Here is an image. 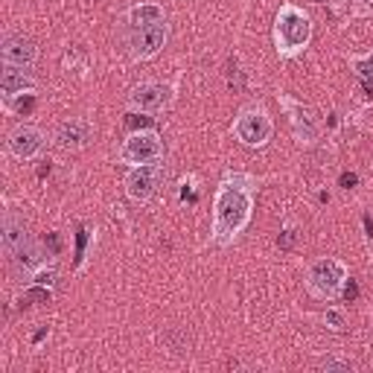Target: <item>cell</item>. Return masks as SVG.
<instances>
[{
    "instance_id": "277c9868",
    "label": "cell",
    "mask_w": 373,
    "mask_h": 373,
    "mask_svg": "<svg viewBox=\"0 0 373 373\" xmlns=\"http://www.w3.org/2000/svg\"><path fill=\"white\" fill-rule=\"evenodd\" d=\"M161 161H164V140L155 129L131 131L123 140L120 152H117V164H123V166H149Z\"/></svg>"
},
{
    "instance_id": "52a82bcc",
    "label": "cell",
    "mask_w": 373,
    "mask_h": 373,
    "mask_svg": "<svg viewBox=\"0 0 373 373\" xmlns=\"http://www.w3.org/2000/svg\"><path fill=\"white\" fill-rule=\"evenodd\" d=\"M166 38H169L166 24L140 27V30H134L131 38H129V53H131L134 62H149V58H155L166 47Z\"/></svg>"
},
{
    "instance_id": "30bf717a",
    "label": "cell",
    "mask_w": 373,
    "mask_h": 373,
    "mask_svg": "<svg viewBox=\"0 0 373 373\" xmlns=\"http://www.w3.org/2000/svg\"><path fill=\"white\" fill-rule=\"evenodd\" d=\"M0 55H4V65L32 67L38 62V44L21 32H12L4 38V44H0Z\"/></svg>"
},
{
    "instance_id": "484cf974",
    "label": "cell",
    "mask_w": 373,
    "mask_h": 373,
    "mask_svg": "<svg viewBox=\"0 0 373 373\" xmlns=\"http://www.w3.org/2000/svg\"><path fill=\"white\" fill-rule=\"evenodd\" d=\"M277 245H280L283 251H289V248L294 245V230H292V228H286V230H280V237H277Z\"/></svg>"
},
{
    "instance_id": "d4e9b609",
    "label": "cell",
    "mask_w": 373,
    "mask_h": 373,
    "mask_svg": "<svg viewBox=\"0 0 373 373\" xmlns=\"http://www.w3.org/2000/svg\"><path fill=\"white\" fill-rule=\"evenodd\" d=\"M318 367H321V370H339V373H347V370H353V365H350L347 359H332V356L321 359V362H318Z\"/></svg>"
},
{
    "instance_id": "7a4b0ae2",
    "label": "cell",
    "mask_w": 373,
    "mask_h": 373,
    "mask_svg": "<svg viewBox=\"0 0 373 373\" xmlns=\"http://www.w3.org/2000/svg\"><path fill=\"white\" fill-rule=\"evenodd\" d=\"M312 41V18L294 4H283L274 15V50L280 58L301 55Z\"/></svg>"
},
{
    "instance_id": "cb8c5ba5",
    "label": "cell",
    "mask_w": 373,
    "mask_h": 373,
    "mask_svg": "<svg viewBox=\"0 0 373 373\" xmlns=\"http://www.w3.org/2000/svg\"><path fill=\"white\" fill-rule=\"evenodd\" d=\"M347 9L356 18H367V15H373V0H350Z\"/></svg>"
},
{
    "instance_id": "e0dca14e",
    "label": "cell",
    "mask_w": 373,
    "mask_h": 373,
    "mask_svg": "<svg viewBox=\"0 0 373 373\" xmlns=\"http://www.w3.org/2000/svg\"><path fill=\"white\" fill-rule=\"evenodd\" d=\"M50 301H53L50 286H38V283H30V289L21 294V306H30V303H50Z\"/></svg>"
},
{
    "instance_id": "4fadbf2b",
    "label": "cell",
    "mask_w": 373,
    "mask_h": 373,
    "mask_svg": "<svg viewBox=\"0 0 373 373\" xmlns=\"http://www.w3.org/2000/svg\"><path fill=\"white\" fill-rule=\"evenodd\" d=\"M41 266H47L44 263V251H41V245H35V242H27L24 248H18L12 254V271H15L18 280H27L30 283V277Z\"/></svg>"
},
{
    "instance_id": "603a6c76",
    "label": "cell",
    "mask_w": 373,
    "mask_h": 373,
    "mask_svg": "<svg viewBox=\"0 0 373 373\" xmlns=\"http://www.w3.org/2000/svg\"><path fill=\"white\" fill-rule=\"evenodd\" d=\"M88 240H91V230L79 228V237H76V268L85 263V251H88Z\"/></svg>"
},
{
    "instance_id": "7c38bea8",
    "label": "cell",
    "mask_w": 373,
    "mask_h": 373,
    "mask_svg": "<svg viewBox=\"0 0 373 373\" xmlns=\"http://www.w3.org/2000/svg\"><path fill=\"white\" fill-rule=\"evenodd\" d=\"M91 134H93V126L88 120H82V117H73V120H65L62 126L55 129L53 140L62 152H79V149L88 146Z\"/></svg>"
},
{
    "instance_id": "8fae6325",
    "label": "cell",
    "mask_w": 373,
    "mask_h": 373,
    "mask_svg": "<svg viewBox=\"0 0 373 373\" xmlns=\"http://www.w3.org/2000/svg\"><path fill=\"white\" fill-rule=\"evenodd\" d=\"M9 152L15 155L18 161H32L41 155L44 149V134L38 131L35 126H18L9 131Z\"/></svg>"
},
{
    "instance_id": "d6986e66",
    "label": "cell",
    "mask_w": 373,
    "mask_h": 373,
    "mask_svg": "<svg viewBox=\"0 0 373 373\" xmlns=\"http://www.w3.org/2000/svg\"><path fill=\"white\" fill-rule=\"evenodd\" d=\"M32 103H35V93H32V91L18 93V96H9V100H4L6 111H12V114H27V111L32 108Z\"/></svg>"
},
{
    "instance_id": "ac0fdd59",
    "label": "cell",
    "mask_w": 373,
    "mask_h": 373,
    "mask_svg": "<svg viewBox=\"0 0 373 373\" xmlns=\"http://www.w3.org/2000/svg\"><path fill=\"white\" fill-rule=\"evenodd\" d=\"M126 129L129 131H149V129H155V117L143 114V111H129L126 114Z\"/></svg>"
},
{
    "instance_id": "83f0119b",
    "label": "cell",
    "mask_w": 373,
    "mask_h": 373,
    "mask_svg": "<svg viewBox=\"0 0 373 373\" xmlns=\"http://www.w3.org/2000/svg\"><path fill=\"white\" fill-rule=\"evenodd\" d=\"M362 91H365V100H373V79H362Z\"/></svg>"
},
{
    "instance_id": "8992f818",
    "label": "cell",
    "mask_w": 373,
    "mask_h": 373,
    "mask_svg": "<svg viewBox=\"0 0 373 373\" xmlns=\"http://www.w3.org/2000/svg\"><path fill=\"white\" fill-rule=\"evenodd\" d=\"M277 100L289 114V126H292L294 140H298L301 146H315L321 140V123H318V117L312 114V108L289 100L286 93H277Z\"/></svg>"
},
{
    "instance_id": "ba28073f",
    "label": "cell",
    "mask_w": 373,
    "mask_h": 373,
    "mask_svg": "<svg viewBox=\"0 0 373 373\" xmlns=\"http://www.w3.org/2000/svg\"><path fill=\"white\" fill-rule=\"evenodd\" d=\"M161 178H164V172H161V164H149V166H131V172L126 175V195L131 202L137 204H143L149 202L155 192H158L161 187Z\"/></svg>"
},
{
    "instance_id": "7402d4cb",
    "label": "cell",
    "mask_w": 373,
    "mask_h": 373,
    "mask_svg": "<svg viewBox=\"0 0 373 373\" xmlns=\"http://www.w3.org/2000/svg\"><path fill=\"white\" fill-rule=\"evenodd\" d=\"M55 277H58V274H55V268H53V266H41V268H38V271L32 274V277H30V283H38V286H53V283H55Z\"/></svg>"
},
{
    "instance_id": "44dd1931",
    "label": "cell",
    "mask_w": 373,
    "mask_h": 373,
    "mask_svg": "<svg viewBox=\"0 0 373 373\" xmlns=\"http://www.w3.org/2000/svg\"><path fill=\"white\" fill-rule=\"evenodd\" d=\"M350 67L356 70L362 79H373V53H367V55H353L350 58Z\"/></svg>"
},
{
    "instance_id": "ffe728a7",
    "label": "cell",
    "mask_w": 373,
    "mask_h": 373,
    "mask_svg": "<svg viewBox=\"0 0 373 373\" xmlns=\"http://www.w3.org/2000/svg\"><path fill=\"white\" fill-rule=\"evenodd\" d=\"M324 324H327V329H332V332H344V329H347V315H344V309L329 306V309L324 312Z\"/></svg>"
},
{
    "instance_id": "5b68a950",
    "label": "cell",
    "mask_w": 373,
    "mask_h": 373,
    "mask_svg": "<svg viewBox=\"0 0 373 373\" xmlns=\"http://www.w3.org/2000/svg\"><path fill=\"white\" fill-rule=\"evenodd\" d=\"M233 134H237V140L248 149H260L271 140L274 134V123L271 117L266 114V108H245L237 123H233Z\"/></svg>"
},
{
    "instance_id": "6da1fadb",
    "label": "cell",
    "mask_w": 373,
    "mask_h": 373,
    "mask_svg": "<svg viewBox=\"0 0 373 373\" xmlns=\"http://www.w3.org/2000/svg\"><path fill=\"white\" fill-rule=\"evenodd\" d=\"M254 202H257V178L251 172L230 169L216 187L213 202V242L219 248H230L245 228L251 225Z\"/></svg>"
},
{
    "instance_id": "9a60e30c",
    "label": "cell",
    "mask_w": 373,
    "mask_h": 373,
    "mask_svg": "<svg viewBox=\"0 0 373 373\" xmlns=\"http://www.w3.org/2000/svg\"><path fill=\"white\" fill-rule=\"evenodd\" d=\"M0 230H4V251L9 254V257H12L18 248H24V245L30 242L24 216H18V213H12V210L4 213V225H0Z\"/></svg>"
},
{
    "instance_id": "2e32d148",
    "label": "cell",
    "mask_w": 373,
    "mask_h": 373,
    "mask_svg": "<svg viewBox=\"0 0 373 373\" xmlns=\"http://www.w3.org/2000/svg\"><path fill=\"white\" fill-rule=\"evenodd\" d=\"M126 21L140 30V27H155V24H164V9L158 4H137L126 12Z\"/></svg>"
},
{
    "instance_id": "9c48e42d",
    "label": "cell",
    "mask_w": 373,
    "mask_h": 373,
    "mask_svg": "<svg viewBox=\"0 0 373 373\" xmlns=\"http://www.w3.org/2000/svg\"><path fill=\"white\" fill-rule=\"evenodd\" d=\"M172 103V88L161 82H143L129 93V108L143 114H161Z\"/></svg>"
},
{
    "instance_id": "4316f807",
    "label": "cell",
    "mask_w": 373,
    "mask_h": 373,
    "mask_svg": "<svg viewBox=\"0 0 373 373\" xmlns=\"http://www.w3.org/2000/svg\"><path fill=\"white\" fill-rule=\"evenodd\" d=\"M339 184H341L344 190H353V187H356V184H359V175H356V172H341V178H339Z\"/></svg>"
},
{
    "instance_id": "5bb4252c",
    "label": "cell",
    "mask_w": 373,
    "mask_h": 373,
    "mask_svg": "<svg viewBox=\"0 0 373 373\" xmlns=\"http://www.w3.org/2000/svg\"><path fill=\"white\" fill-rule=\"evenodd\" d=\"M0 91H4V100L18 93L35 91V79L30 67H15V65H4V73H0Z\"/></svg>"
},
{
    "instance_id": "f1b7e54d",
    "label": "cell",
    "mask_w": 373,
    "mask_h": 373,
    "mask_svg": "<svg viewBox=\"0 0 373 373\" xmlns=\"http://www.w3.org/2000/svg\"><path fill=\"white\" fill-rule=\"evenodd\" d=\"M312 4H327V0H312Z\"/></svg>"
},
{
    "instance_id": "3957f363",
    "label": "cell",
    "mask_w": 373,
    "mask_h": 373,
    "mask_svg": "<svg viewBox=\"0 0 373 373\" xmlns=\"http://www.w3.org/2000/svg\"><path fill=\"white\" fill-rule=\"evenodd\" d=\"M347 283V266L341 260H318L306 271V292L318 301H336Z\"/></svg>"
}]
</instances>
